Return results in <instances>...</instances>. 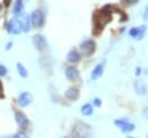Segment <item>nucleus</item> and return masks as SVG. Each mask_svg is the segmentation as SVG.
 Segmentation results:
<instances>
[{
  "label": "nucleus",
  "instance_id": "nucleus-1",
  "mask_svg": "<svg viewBox=\"0 0 148 138\" xmlns=\"http://www.w3.org/2000/svg\"><path fill=\"white\" fill-rule=\"evenodd\" d=\"M72 133L75 137H89V136H91V129L88 124L82 123V122H77L74 125Z\"/></svg>",
  "mask_w": 148,
  "mask_h": 138
},
{
  "label": "nucleus",
  "instance_id": "nucleus-2",
  "mask_svg": "<svg viewBox=\"0 0 148 138\" xmlns=\"http://www.w3.org/2000/svg\"><path fill=\"white\" fill-rule=\"evenodd\" d=\"M30 21H31V24L34 27L42 28L44 24V21H45V15H44L43 10L42 9H35L30 15Z\"/></svg>",
  "mask_w": 148,
  "mask_h": 138
},
{
  "label": "nucleus",
  "instance_id": "nucleus-3",
  "mask_svg": "<svg viewBox=\"0 0 148 138\" xmlns=\"http://www.w3.org/2000/svg\"><path fill=\"white\" fill-rule=\"evenodd\" d=\"M7 32L13 34V35H18L22 32V24H21V20L14 17L12 19L8 24H7Z\"/></svg>",
  "mask_w": 148,
  "mask_h": 138
},
{
  "label": "nucleus",
  "instance_id": "nucleus-4",
  "mask_svg": "<svg viewBox=\"0 0 148 138\" xmlns=\"http://www.w3.org/2000/svg\"><path fill=\"white\" fill-rule=\"evenodd\" d=\"M114 125L118 126V128H119L123 132H125V133L132 132V131H134V129H135V125H134L133 123H130L126 118H118V119H116V121H114Z\"/></svg>",
  "mask_w": 148,
  "mask_h": 138
},
{
  "label": "nucleus",
  "instance_id": "nucleus-5",
  "mask_svg": "<svg viewBox=\"0 0 148 138\" xmlns=\"http://www.w3.org/2000/svg\"><path fill=\"white\" fill-rule=\"evenodd\" d=\"M95 48H96V44L92 39H86L80 44L81 53H83L84 56H90L95 51Z\"/></svg>",
  "mask_w": 148,
  "mask_h": 138
},
{
  "label": "nucleus",
  "instance_id": "nucleus-6",
  "mask_svg": "<svg viewBox=\"0 0 148 138\" xmlns=\"http://www.w3.org/2000/svg\"><path fill=\"white\" fill-rule=\"evenodd\" d=\"M14 117H15L16 124L18 125V128H20L21 130H25V129L28 128V125H29V119H28V117H27L22 111H15Z\"/></svg>",
  "mask_w": 148,
  "mask_h": 138
},
{
  "label": "nucleus",
  "instance_id": "nucleus-7",
  "mask_svg": "<svg viewBox=\"0 0 148 138\" xmlns=\"http://www.w3.org/2000/svg\"><path fill=\"white\" fill-rule=\"evenodd\" d=\"M32 100H34V97H32V94L31 93H29V92H23V93H21L20 95H18V97H17V103H18V106L20 107H28L31 102H32Z\"/></svg>",
  "mask_w": 148,
  "mask_h": 138
},
{
  "label": "nucleus",
  "instance_id": "nucleus-8",
  "mask_svg": "<svg viewBox=\"0 0 148 138\" xmlns=\"http://www.w3.org/2000/svg\"><path fill=\"white\" fill-rule=\"evenodd\" d=\"M32 44H34V46H35L37 50L42 51V50H44V49L46 48L47 42H46V39H45V37H44L43 35L37 34V35H35V36L32 37Z\"/></svg>",
  "mask_w": 148,
  "mask_h": 138
},
{
  "label": "nucleus",
  "instance_id": "nucleus-9",
  "mask_svg": "<svg viewBox=\"0 0 148 138\" xmlns=\"http://www.w3.org/2000/svg\"><path fill=\"white\" fill-rule=\"evenodd\" d=\"M65 75H66V78H67L69 81H75V80L79 79V77H80V72H79V70H77L76 67L71 66V67H67V68H66V71H65Z\"/></svg>",
  "mask_w": 148,
  "mask_h": 138
},
{
  "label": "nucleus",
  "instance_id": "nucleus-10",
  "mask_svg": "<svg viewBox=\"0 0 148 138\" xmlns=\"http://www.w3.org/2000/svg\"><path fill=\"white\" fill-rule=\"evenodd\" d=\"M103 71H104V63H99L98 65H96L90 74L91 80H97L98 78H101L103 74Z\"/></svg>",
  "mask_w": 148,
  "mask_h": 138
},
{
  "label": "nucleus",
  "instance_id": "nucleus-11",
  "mask_svg": "<svg viewBox=\"0 0 148 138\" xmlns=\"http://www.w3.org/2000/svg\"><path fill=\"white\" fill-rule=\"evenodd\" d=\"M79 96H80V92H79V89H76V88L71 87V88H68V89L65 92V97H66L67 100H69V101H76V100L79 99Z\"/></svg>",
  "mask_w": 148,
  "mask_h": 138
},
{
  "label": "nucleus",
  "instance_id": "nucleus-12",
  "mask_svg": "<svg viewBox=\"0 0 148 138\" xmlns=\"http://www.w3.org/2000/svg\"><path fill=\"white\" fill-rule=\"evenodd\" d=\"M134 90L139 95H145L147 93V86L142 80H138L134 82Z\"/></svg>",
  "mask_w": 148,
  "mask_h": 138
},
{
  "label": "nucleus",
  "instance_id": "nucleus-13",
  "mask_svg": "<svg viewBox=\"0 0 148 138\" xmlns=\"http://www.w3.org/2000/svg\"><path fill=\"white\" fill-rule=\"evenodd\" d=\"M21 24H22V31L23 32H29L31 29V21H30V16L24 15L21 20Z\"/></svg>",
  "mask_w": 148,
  "mask_h": 138
},
{
  "label": "nucleus",
  "instance_id": "nucleus-14",
  "mask_svg": "<svg viewBox=\"0 0 148 138\" xmlns=\"http://www.w3.org/2000/svg\"><path fill=\"white\" fill-rule=\"evenodd\" d=\"M80 59H81V55L76 50H71L67 55V60L69 63H77L80 61Z\"/></svg>",
  "mask_w": 148,
  "mask_h": 138
},
{
  "label": "nucleus",
  "instance_id": "nucleus-15",
  "mask_svg": "<svg viewBox=\"0 0 148 138\" xmlns=\"http://www.w3.org/2000/svg\"><path fill=\"white\" fill-rule=\"evenodd\" d=\"M23 1L24 0H16L15 1V5H14V8H13V13L15 16H20L23 12Z\"/></svg>",
  "mask_w": 148,
  "mask_h": 138
},
{
  "label": "nucleus",
  "instance_id": "nucleus-16",
  "mask_svg": "<svg viewBox=\"0 0 148 138\" xmlns=\"http://www.w3.org/2000/svg\"><path fill=\"white\" fill-rule=\"evenodd\" d=\"M92 111H94V108H92V106H91L90 103H86V104H83V106L81 107V112H82V115H84V116L91 115Z\"/></svg>",
  "mask_w": 148,
  "mask_h": 138
},
{
  "label": "nucleus",
  "instance_id": "nucleus-17",
  "mask_svg": "<svg viewBox=\"0 0 148 138\" xmlns=\"http://www.w3.org/2000/svg\"><path fill=\"white\" fill-rule=\"evenodd\" d=\"M16 70H17L18 74L22 78H27L28 77V70L24 67V65L22 63H16Z\"/></svg>",
  "mask_w": 148,
  "mask_h": 138
},
{
  "label": "nucleus",
  "instance_id": "nucleus-18",
  "mask_svg": "<svg viewBox=\"0 0 148 138\" xmlns=\"http://www.w3.org/2000/svg\"><path fill=\"white\" fill-rule=\"evenodd\" d=\"M146 26H140L139 27V32H138V36H136V39H142L143 38V35L146 32Z\"/></svg>",
  "mask_w": 148,
  "mask_h": 138
},
{
  "label": "nucleus",
  "instance_id": "nucleus-19",
  "mask_svg": "<svg viewBox=\"0 0 148 138\" xmlns=\"http://www.w3.org/2000/svg\"><path fill=\"white\" fill-rule=\"evenodd\" d=\"M138 32H139V27H138V28H132V29L130 30V36L133 37V38H136Z\"/></svg>",
  "mask_w": 148,
  "mask_h": 138
},
{
  "label": "nucleus",
  "instance_id": "nucleus-20",
  "mask_svg": "<svg viewBox=\"0 0 148 138\" xmlns=\"http://www.w3.org/2000/svg\"><path fill=\"white\" fill-rule=\"evenodd\" d=\"M6 74H7V68H6V66L2 65V64H0V77H5Z\"/></svg>",
  "mask_w": 148,
  "mask_h": 138
},
{
  "label": "nucleus",
  "instance_id": "nucleus-21",
  "mask_svg": "<svg viewBox=\"0 0 148 138\" xmlns=\"http://www.w3.org/2000/svg\"><path fill=\"white\" fill-rule=\"evenodd\" d=\"M142 115H143V117H145V118H147V119H148V107H146V108L143 109Z\"/></svg>",
  "mask_w": 148,
  "mask_h": 138
},
{
  "label": "nucleus",
  "instance_id": "nucleus-22",
  "mask_svg": "<svg viewBox=\"0 0 148 138\" xmlns=\"http://www.w3.org/2000/svg\"><path fill=\"white\" fill-rule=\"evenodd\" d=\"M125 2L127 5H135L136 2H139V0H125Z\"/></svg>",
  "mask_w": 148,
  "mask_h": 138
},
{
  "label": "nucleus",
  "instance_id": "nucleus-23",
  "mask_svg": "<svg viewBox=\"0 0 148 138\" xmlns=\"http://www.w3.org/2000/svg\"><path fill=\"white\" fill-rule=\"evenodd\" d=\"M94 104H95L96 107H99V106L102 104V102H101V100H99V99H97V97H96V99L94 100Z\"/></svg>",
  "mask_w": 148,
  "mask_h": 138
},
{
  "label": "nucleus",
  "instance_id": "nucleus-24",
  "mask_svg": "<svg viewBox=\"0 0 148 138\" xmlns=\"http://www.w3.org/2000/svg\"><path fill=\"white\" fill-rule=\"evenodd\" d=\"M13 137H27V135H25L24 132H17V133H15Z\"/></svg>",
  "mask_w": 148,
  "mask_h": 138
},
{
  "label": "nucleus",
  "instance_id": "nucleus-25",
  "mask_svg": "<svg viewBox=\"0 0 148 138\" xmlns=\"http://www.w3.org/2000/svg\"><path fill=\"white\" fill-rule=\"evenodd\" d=\"M143 20H148V6L146 7L145 13H143Z\"/></svg>",
  "mask_w": 148,
  "mask_h": 138
},
{
  "label": "nucleus",
  "instance_id": "nucleus-26",
  "mask_svg": "<svg viewBox=\"0 0 148 138\" xmlns=\"http://www.w3.org/2000/svg\"><path fill=\"white\" fill-rule=\"evenodd\" d=\"M12 45H13V43H12V42H9V43H7V45H6V50H8V49H10V48H12Z\"/></svg>",
  "mask_w": 148,
  "mask_h": 138
},
{
  "label": "nucleus",
  "instance_id": "nucleus-27",
  "mask_svg": "<svg viewBox=\"0 0 148 138\" xmlns=\"http://www.w3.org/2000/svg\"><path fill=\"white\" fill-rule=\"evenodd\" d=\"M135 71H136V72H135V74H136V75H139V74L141 73V68H140V67H136V70H135Z\"/></svg>",
  "mask_w": 148,
  "mask_h": 138
},
{
  "label": "nucleus",
  "instance_id": "nucleus-28",
  "mask_svg": "<svg viewBox=\"0 0 148 138\" xmlns=\"http://www.w3.org/2000/svg\"><path fill=\"white\" fill-rule=\"evenodd\" d=\"M0 96H2V86H1V82H0Z\"/></svg>",
  "mask_w": 148,
  "mask_h": 138
}]
</instances>
